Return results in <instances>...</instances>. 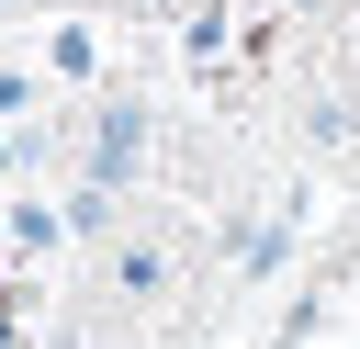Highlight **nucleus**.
<instances>
[{
	"label": "nucleus",
	"mask_w": 360,
	"mask_h": 349,
	"mask_svg": "<svg viewBox=\"0 0 360 349\" xmlns=\"http://www.w3.org/2000/svg\"><path fill=\"white\" fill-rule=\"evenodd\" d=\"M135 158H146V124H135V113H112V124H101V146H90V180H124Z\"/></svg>",
	"instance_id": "f257e3e1"
}]
</instances>
